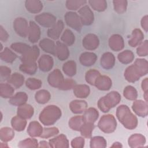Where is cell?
Wrapping results in <instances>:
<instances>
[{
    "label": "cell",
    "instance_id": "6da1fadb",
    "mask_svg": "<svg viewBox=\"0 0 148 148\" xmlns=\"http://www.w3.org/2000/svg\"><path fill=\"white\" fill-rule=\"evenodd\" d=\"M116 117L122 125L128 130H133L138 125V119L128 106L121 105L116 109Z\"/></svg>",
    "mask_w": 148,
    "mask_h": 148
},
{
    "label": "cell",
    "instance_id": "7a4b0ae2",
    "mask_svg": "<svg viewBox=\"0 0 148 148\" xmlns=\"http://www.w3.org/2000/svg\"><path fill=\"white\" fill-rule=\"evenodd\" d=\"M61 109L56 105H50L45 107L40 112L39 120L46 126L53 125L61 116Z\"/></svg>",
    "mask_w": 148,
    "mask_h": 148
},
{
    "label": "cell",
    "instance_id": "3957f363",
    "mask_svg": "<svg viewBox=\"0 0 148 148\" xmlns=\"http://www.w3.org/2000/svg\"><path fill=\"white\" fill-rule=\"evenodd\" d=\"M120 101V94L117 91H113L101 97L98 100V107L102 112L107 113L111 108L118 105Z\"/></svg>",
    "mask_w": 148,
    "mask_h": 148
},
{
    "label": "cell",
    "instance_id": "277c9868",
    "mask_svg": "<svg viewBox=\"0 0 148 148\" xmlns=\"http://www.w3.org/2000/svg\"><path fill=\"white\" fill-rule=\"evenodd\" d=\"M98 128L106 134L113 132L117 127V121L114 117L111 114L103 115L98 123Z\"/></svg>",
    "mask_w": 148,
    "mask_h": 148
},
{
    "label": "cell",
    "instance_id": "5b68a950",
    "mask_svg": "<svg viewBox=\"0 0 148 148\" xmlns=\"http://www.w3.org/2000/svg\"><path fill=\"white\" fill-rule=\"evenodd\" d=\"M64 18L65 23L68 27L74 29L79 32L81 31L83 24L81 22L80 17L77 13L72 11L68 12L65 13Z\"/></svg>",
    "mask_w": 148,
    "mask_h": 148
},
{
    "label": "cell",
    "instance_id": "8992f818",
    "mask_svg": "<svg viewBox=\"0 0 148 148\" xmlns=\"http://www.w3.org/2000/svg\"><path fill=\"white\" fill-rule=\"evenodd\" d=\"M13 27L16 33L22 38H26L28 36L29 24L24 18H16L13 24Z\"/></svg>",
    "mask_w": 148,
    "mask_h": 148
},
{
    "label": "cell",
    "instance_id": "52a82bcc",
    "mask_svg": "<svg viewBox=\"0 0 148 148\" xmlns=\"http://www.w3.org/2000/svg\"><path fill=\"white\" fill-rule=\"evenodd\" d=\"M35 20L40 25L46 28H51L57 22L56 16L49 13H42L35 16Z\"/></svg>",
    "mask_w": 148,
    "mask_h": 148
},
{
    "label": "cell",
    "instance_id": "ba28073f",
    "mask_svg": "<svg viewBox=\"0 0 148 148\" xmlns=\"http://www.w3.org/2000/svg\"><path fill=\"white\" fill-rule=\"evenodd\" d=\"M78 14L81 22L84 25H90L94 22V16L92 11L88 5H84L78 10Z\"/></svg>",
    "mask_w": 148,
    "mask_h": 148
},
{
    "label": "cell",
    "instance_id": "9c48e42d",
    "mask_svg": "<svg viewBox=\"0 0 148 148\" xmlns=\"http://www.w3.org/2000/svg\"><path fill=\"white\" fill-rule=\"evenodd\" d=\"M40 54V50L36 45L31 46V49L25 53L22 54L20 60L22 63L35 62Z\"/></svg>",
    "mask_w": 148,
    "mask_h": 148
},
{
    "label": "cell",
    "instance_id": "30bf717a",
    "mask_svg": "<svg viewBox=\"0 0 148 148\" xmlns=\"http://www.w3.org/2000/svg\"><path fill=\"white\" fill-rule=\"evenodd\" d=\"M64 80V77L59 69H54L48 75L47 82L53 87L59 88Z\"/></svg>",
    "mask_w": 148,
    "mask_h": 148
},
{
    "label": "cell",
    "instance_id": "8fae6325",
    "mask_svg": "<svg viewBox=\"0 0 148 148\" xmlns=\"http://www.w3.org/2000/svg\"><path fill=\"white\" fill-rule=\"evenodd\" d=\"M83 46L87 50H94L99 45L98 37L94 34H87L82 40Z\"/></svg>",
    "mask_w": 148,
    "mask_h": 148
},
{
    "label": "cell",
    "instance_id": "7c38bea8",
    "mask_svg": "<svg viewBox=\"0 0 148 148\" xmlns=\"http://www.w3.org/2000/svg\"><path fill=\"white\" fill-rule=\"evenodd\" d=\"M124 77L128 82L134 83L138 81L142 75L139 69L133 64L128 66L124 72Z\"/></svg>",
    "mask_w": 148,
    "mask_h": 148
},
{
    "label": "cell",
    "instance_id": "4fadbf2b",
    "mask_svg": "<svg viewBox=\"0 0 148 148\" xmlns=\"http://www.w3.org/2000/svg\"><path fill=\"white\" fill-rule=\"evenodd\" d=\"M40 35V28L38 24L34 21H30L29 23L28 33L29 41L32 43H36L39 40Z\"/></svg>",
    "mask_w": 148,
    "mask_h": 148
},
{
    "label": "cell",
    "instance_id": "5bb4252c",
    "mask_svg": "<svg viewBox=\"0 0 148 148\" xmlns=\"http://www.w3.org/2000/svg\"><path fill=\"white\" fill-rule=\"evenodd\" d=\"M132 109L136 114L140 117H146L148 114L147 102L143 100H135L132 105Z\"/></svg>",
    "mask_w": 148,
    "mask_h": 148
},
{
    "label": "cell",
    "instance_id": "9a60e30c",
    "mask_svg": "<svg viewBox=\"0 0 148 148\" xmlns=\"http://www.w3.org/2000/svg\"><path fill=\"white\" fill-rule=\"evenodd\" d=\"M38 65L40 71L43 72H49L53 67L54 60L53 57L47 54H43L38 60Z\"/></svg>",
    "mask_w": 148,
    "mask_h": 148
},
{
    "label": "cell",
    "instance_id": "2e32d148",
    "mask_svg": "<svg viewBox=\"0 0 148 148\" xmlns=\"http://www.w3.org/2000/svg\"><path fill=\"white\" fill-rule=\"evenodd\" d=\"M50 147L53 148H67L69 147V141L64 134H60L49 140Z\"/></svg>",
    "mask_w": 148,
    "mask_h": 148
},
{
    "label": "cell",
    "instance_id": "e0dca14e",
    "mask_svg": "<svg viewBox=\"0 0 148 148\" xmlns=\"http://www.w3.org/2000/svg\"><path fill=\"white\" fill-rule=\"evenodd\" d=\"M64 24L62 20H58L56 23L53 25L51 28H49L47 29V36L54 40L58 39L63 29H64Z\"/></svg>",
    "mask_w": 148,
    "mask_h": 148
},
{
    "label": "cell",
    "instance_id": "ac0fdd59",
    "mask_svg": "<svg viewBox=\"0 0 148 148\" xmlns=\"http://www.w3.org/2000/svg\"><path fill=\"white\" fill-rule=\"evenodd\" d=\"M109 46L111 50L114 51H121L124 47L123 37L119 34L112 35L109 39Z\"/></svg>",
    "mask_w": 148,
    "mask_h": 148
},
{
    "label": "cell",
    "instance_id": "d6986e66",
    "mask_svg": "<svg viewBox=\"0 0 148 148\" xmlns=\"http://www.w3.org/2000/svg\"><path fill=\"white\" fill-rule=\"evenodd\" d=\"M94 86L99 90L108 91L112 86L111 79L106 75H100L95 82Z\"/></svg>",
    "mask_w": 148,
    "mask_h": 148
},
{
    "label": "cell",
    "instance_id": "ffe728a7",
    "mask_svg": "<svg viewBox=\"0 0 148 148\" xmlns=\"http://www.w3.org/2000/svg\"><path fill=\"white\" fill-rule=\"evenodd\" d=\"M56 56L61 61L67 60L69 56V51L68 46L59 40L57 41L56 44Z\"/></svg>",
    "mask_w": 148,
    "mask_h": 148
},
{
    "label": "cell",
    "instance_id": "44dd1931",
    "mask_svg": "<svg viewBox=\"0 0 148 148\" xmlns=\"http://www.w3.org/2000/svg\"><path fill=\"white\" fill-rule=\"evenodd\" d=\"M34 113V108L29 104L25 103L19 106L17 109V115L24 119H29L32 117Z\"/></svg>",
    "mask_w": 148,
    "mask_h": 148
},
{
    "label": "cell",
    "instance_id": "7402d4cb",
    "mask_svg": "<svg viewBox=\"0 0 148 148\" xmlns=\"http://www.w3.org/2000/svg\"><path fill=\"white\" fill-rule=\"evenodd\" d=\"M100 63L103 68L105 69H110L115 64V57L112 53L106 52L102 55Z\"/></svg>",
    "mask_w": 148,
    "mask_h": 148
},
{
    "label": "cell",
    "instance_id": "603a6c76",
    "mask_svg": "<svg viewBox=\"0 0 148 148\" xmlns=\"http://www.w3.org/2000/svg\"><path fill=\"white\" fill-rule=\"evenodd\" d=\"M146 138L142 134H135L130 136L128 143L130 147H141L146 143Z\"/></svg>",
    "mask_w": 148,
    "mask_h": 148
},
{
    "label": "cell",
    "instance_id": "cb8c5ba5",
    "mask_svg": "<svg viewBox=\"0 0 148 148\" xmlns=\"http://www.w3.org/2000/svg\"><path fill=\"white\" fill-rule=\"evenodd\" d=\"M97 59V55L92 52H84L80 56L79 61L81 64L85 66L93 65Z\"/></svg>",
    "mask_w": 148,
    "mask_h": 148
},
{
    "label": "cell",
    "instance_id": "d4e9b609",
    "mask_svg": "<svg viewBox=\"0 0 148 148\" xmlns=\"http://www.w3.org/2000/svg\"><path fill=\"white\" fill-rule=\"evenodd\" d=\"M87 108V103L85 101L75 99L69 103V108L74 114H81L84 113Z\"/></svg>",
    "mask_w": 148,
    "mask_h": 148
},
{
    "label": "cell",
    "instance_id": "484cf974",
    "mask_svg": "<svg viewBox=\"0 0 148 148\" xmlns=\"http://www.w3.org/2000/svg\"><path fill=\"white\" fill-rule=\"evenodd\" d=\"M39 45L45 52L56 56V43L53 40L49 38H44L39 42Z\"/></svg>",
    "mask_w": 148,
    "mask_h": 148
},
{
    "label": "cell",
    "instance_id": "4316f807",
    "mask_svg": "<svg viewBox=\"0 0 148 148\" xmlns=\"http://www.w3.org/2000/svg\"><path fill=\"white\" fill-rule=\"evenodd\" d=\"M43 131L41 124L36 121H33L29 123L27 128V133L32 138L40 137Z\"/></svg>",
    "mask_w": 148,
    "mask_h": 148
},
{
    "label": "cell",
    "instance_id": "83f0119b",
    "mask_svg": "<svg viewBox=\"0 0 148 148\" xmlns=\"http://www.w3.org/2000/svg\"><path fill=\"white\" fill-rule=\"evenodd\" d=\"M144 39V34L143 32L139 28L134 29L132 32L131 38L128 40V45L132 47H135L139 45Z\"/></svg>",
    "mask_w": 148,
    "mask_h": 148
},
{
    "label": "cell",
    "instance_id": "f1b7e54d",
    "mask_svg": "<svg viewBox=\"0 0 148 148\" xmlns=\"http://www.w3.org/2000/svg\"><path fill=\"white\" fill-rule=\"evenodd\" d=\"M28 97L25 92L20 91L16 92L9 99V102L14 106H19L26 103Z\"/></svg>",
    "mask_w": 148,
    "mask_h": 148
},
{
    "label": "cell",
    "instance_id": "f546056e",
    "mask_svg": "<svg viewBox=\"0 0 148 148\" xmlns=\"http://www.w3.org/2000/svg\"><path fill=\"white\" fill-rule=\"evenodd\" d=\"M26 9L31 13H39L43 9V4L39 0H27L25 2Z\"/></svg>",
    "mask_w": 148,
    "mask_h": 148
},
{
    "label": "cell",
    "instance_id": "4dcf8cb0",
    "mask_svg": "<svg viewBox=\"0 0 148 148\" xmlns=\"http://www.w3.org/2000/svg\"><path fill=\"white\" fill-rule=\"evenodd\" d=\"M74 95L79 98H87L90 92V89L86 84H76L73 88Z\"/></svg>",
    "mask_w": 148,
    "mask_h": 148
},
{
    "label": "cell",
    "instance_id": "1f68e13d",
    "mask_svg": "<svg viewBox=\"0 0 148 148\" xmlns=\"http://www.w3.org/2000/svg\"><path fill=\"white\" fill-rule=\"evenodd\" d=\"M24 77L23 75L15 72L10 75L7 82L15 88H19L24 83Z\"/></svg>",
    "mask_w": 148,
    "mask_h": 148
},
{
    "label": "cell",
    "instance_id": "d6a6232c",
    "mask_svg": "<svg viewBox=\"0 0 148 148\" xmlns=\"http://www.w3.org/2000/svg\"><path fill=\"white\" fill-rule=\"evenodd\" d=\"M84 122L94 123L99 117V112L94 108L86 109L83 115Z\"/></svg>",
    "mask_w": 148,
    "mask_h": 148
},
{
    "label": "cell",
    "instance_id": "836d02e7",
    "mask_svg": "<svg viewBox=\"0 0 148 148\" xmlns=\"http://www.w3.org/2000/svg\"><path fill=\"white\" fill-rule=\"evenodd\" d=\"M14 88L9 83H1L0 84V95L3 98H10L14 94Z\"/></svg>",
    "mask_w": 148,
    "mask_h": 148
},
{
    "label": "cell",
    "instance_id": "e575fe53",
    "mask_svg": "<svg viewBox=\"0 0 148 148\" xmlns=\"http://www.w3.org/2000/svg\"><path fill=\"white\" fill-rule=\"evenodd\" d=\"M11 125L14 130L17 131H24L27 125V121L17 115L13 117L11 120Z\"/></svg>",
    "mask_w": 148,
    "mask_h": 148
},
{
    "label": "cell",
    "instance_id": "d590c367",
    "mask_svg": "<svg viewBox=\"0 0 148 148\" xmlns=\"http://www.w3.org/2000/svg\"><path fill=\"white\" fill-rule=\"evenodd\" d=\"M84 123L83 116L77 115L73 116L70 119L68 122L69 127L74 131H80L82 125Z\"/></svg>",
    "mask_w": 148,
    "mask_h": 148
},
{
    "label": "cell",
    "instance_id": "8d00e7d4",
    "mask_svg": "<svg viewBox=\"0 0 148 148\" xmlns=\"http://www.w3.org/2000/svg\"><path fill=\"white\" fill-rule=\"evenodd\" d=\"M17 56L8 47H5L4 50L0 53V58L1 60L7 63H12L17 58Z\"/></svg>",
    "mask_w": 148,
    "mask_h": 148
},
{
    "label": "cell",
    "instance_id": "74e56055",
    "mask_svg": "<svg viewBox=\"0 0 148 148\" xmlns=\"http://www.w3.org/2000/svg\"><path fill=\"white\" fill-rule=\"evenodd\" d=\"M135 56L133 52L129 50H125L120 52L117 58L119 61L123 64H128L133 61Z\"/></svg>",
    "mask_w": 148,
    "mask_h": 148
},
{
    "label": "cell",
    "instance_id": "f35d334b",
    "mask_svg": "<svg viewBox=\"0 0 148 148\" xmlns=\"http://www.w3.org/2000/svg\"><path fill=\"white\" fill-rule=\"evenodd\" d=\"M64 73L69 77H72L76 73V64L73 60H69L65 62L62 66Z\"/></svg>",
    "mask_w": 148,
    "mask_h": 148
},
{
    "label": "cell",
    "instance_id": "ab89813d",
    "mask_svg": "<svg viewBox=\"0 0 148 148\" xmlns=\"http://www.w3.org/2000/svg\"><path fill=\"white\" fill-rule=\"evenodd\" d=\"M14 136V132L9 127H2L0 130V139L2 142H8L13 139Z\"/></svg>",
    "mask_w": 148,
    "mask_h": 148
},
{
    "label": "cell",
    "instance_id": "60d3db41",
    "mask_svg": "<svg viewBox=\"0 0 148 148\" xmlns=\"http://www.w3.org/2000/svg\"><path fill=\"white\" fill-rule=\"evenodd\" d=\"M50 93L46 90H40L37 91L35 95L36 101L40 104L46 103L50 99Z\"/></svg>",
    "mask_w": 148,
    "mask_h": 148
},
{
    "label": "cell",
    "instance_id": "b9f144b4",
    "mask_svg": "<svg viewBox=\"0 0 148 148\" xmlns=\"http://www.w3.org/2000/svg\"><path fill=\"white\" fill-rule=\"evenodd\" d=\"M37 69L38 65L36 62L32 63H22L19 66V69L21 72L30 75H34L36 72Z\"/></svg>",
    "mask_w": 148,
    "mask_h": 148
},
{
    "label": "cell",
    "instance_id": "7bdbcfd3",
    "mask_svg": "<svg viewBox=\"0 0 148 148\" xmlns=\"http://www.w3.org/2000/svg\"><path fill=\"white\" fill-rule=\"evenodd\" d=\"M62 42L66 46H72L74 44L75 41V36L73 32L69 29H66L61 36Z\"/></svg>",
    "mask_w": 148,
    "mask_h": 148
},
{
    "label": "cell",
    "instance_id": "ee69618b",
    "mask_svg": "<svg viewBox=\"0 0 148 148\" xmlns=\"http://www.w3.org/2000/svg\"><path fill=\"white\" fill-rule=\"evenodd\" d=\"M88 2L92 9L97 12H103L107 8V2L105 0H90Z\"/></svg>",
    "mask_w": 148,
    "mask_h": 148
},
{
    "label": "cell",
    "instance_id": "f6af8a7d",
    "mask_svg": "<svg viewBox=\"0 0 148 148\" xmlns=\"http://www.w3.org/2000/svg\"><path fill=\"white\" fill-rule=\"evenodd\" d=\"M106 140L101 136H96L91 138L90 146L91 148H101L106 147Z\"/></svg>",
    "mask_w": 148,
    "mask_h": 148
},
{
    "label": "cell",
    "instance_id": "bcb514c9",
    "mask_svg": "<svg viewBox=\"0 0 148 148\" xmlns=\"http://www.w3.org/2000/svg\"><path fill=\"white\" fill-rule=\"evenodd\" d=\"M94 128L95 125L94 123L84 122L80 130L82 136H83L84 138H90L92 136V132Z\"/></svg>",
    "mask_w": 148,
    "mask_h": 148
},
{
    "label": "cell",
    "instance_id": "7dc6e473",
    "mask_svg": "<svg viewBox=\"0 0 148 148\" xmlns=\"http://www.w3.org/2000/svg\"><path fill=\"white\" fill-rule=\"evenodd\" d=\"M87 3L85 0H67L65 2L66 7L70 10L79 9Z\"/></svg>",
    "mask_w": 148,
    "mask_h": 148
},
{
    "label": "cell",
    "instance_id": "c3c4849f",
    "mask_svg": "<svg viewBox=\"0 0 148 148\" xmlns=\"http://www.w3.org/2000/svg\"><path fill=\"white\" fill-rule=\"evenodd\" d=\"M31 46H30L29 45L21 42L13 43L10 45V48L12 50L21 54L25 53L28 50L31 49Z\"/></svg>",
    "mask_w": 148,
    "mask_h": 148
},
{
    "label": "cell",
    "instance_id": "681fc988",
    "mask_svg": "<svg viewBox=\"0 0 148 148\" xmlns=\"http://www.w3.org/2000/svg\"><path fill=\"white\" fill-rule=\"evenodd\" d=\"M123 95L128 100L135 101L138 97V92L133 86H127L124 89Z\"/></svg>",
    "mask_w": 148,
    "mask_h": 148
},
{
    "label": "cell",
    "instance_id": "f907efd6",
    "mask_svg": "<svg viewBox=\"0 0 148 148\" xmlns=\"http://www.w3.org/2000/svg\"><path fill=\"white\" fill-rule=\"evenodd\" d=\"M101 75L100 72L94 69L88 70L85 75V79L87 83L88 84L94 86L95 82L99 76Z\"/></svg>",
    "mask_w": 148,
    "mask_h": 148
},
{
    "label": "cell",
    "instance_id": "816d5d0a",
    "mask_svg": "<svg viewBox=\"0 0 148 148\" xmlns=\"http://www.w3.org/2000/svg\"><path fill=\"white\" fill-rule=\"evenodd\" d=\"M18 147L21 148L38 147L39 143L37 139L32 137V138H26L25 139L20 141L18 144Z\"/></svg>",
    "mask_w": 148,
    "mask_h": 148
},
{
    "label": "cell",
    "instance_id": "f5cc1de1",
    "mask_svg": "<svg viewBox=\"0 0 148 148\" xmlns=\"http://www.w3.org/2000/svg\"><path fill=\"white\" fill-rule=\"evenodd\" d=\"M134 64L139 69L142 76L146 75L148 72V62L146 59L137 58Z\"/></svg>",
    "mask_w": 148,
    "mask_h": 148
},
{
    "label": "cell",
    "instance_id": "db71d44e",
    "mask_svg": "<svg viewBox=\"0 0 148 148\" xmlns=\"http://www.w3.org/2000/svg\"><path fill=\"white\" fill-rule=\"evenodd\" d=\"M114 9L119 14L124 13L127 10L128 2L125 0H114L113 1Z\"/></svg>",
    "mask_w": 148,
    "mask_h": 148
},
{
    "label": "cell",
    "instance_id": "11a10c76",
    "mask_svg": "<svg viewBox=\"0 0 148 148\" xmlns=\"http://www.w3.org/2000/svg\"><path fill=\"white\" fill-rule=\"evenodd\" d=\"M25 85L29 90H35L41 87L42 82L38 79L29 77L25 81Z\"/></svg>",
    "mask_w": 148,
    "mask_h": 148
},
{
    "label": "cell",
    "instance_id": "9f6ffc18",
    "mask_svg": "<svg viewBox=\"0 0 148 148\" xmlns=\"http://www.w3.org/2000/svg\"><path fill=\"white\" fill-rule=\"evenodd\" d=\"M59 133V130L58 128L53 127L50 128H43V132L40 135L42 138H49L54 135H57Z\"/></svg>",
    "mask_w": 148,
    "mask_h": 148
},
{
    "label": "cell",
    "instance_id": "6f0895ef",
    "mask_svg": "<svg viewBox=\"0 0 148 148\" xmlns=\"http://www.w3.org/2000/svg\"><path fill=\"white\" fill-rule=\"evenodd\" d=\"M136 53L139 56L145 57L148 54V42L147 40L142 42L138 46L136 49Z\"/></svg>",
    "mask_w": 148,
    "mask_h": 148
},
{
    "label": "cell",
    "instance_id": "680465c9",
    "mask_svg": "<svg viewBox=\"0 0 148 148\" xmlns=\"http://www.w3.org/2000/svg\"><path fill=\"white\" fill-rule=\"evenodd\" d=\"M76 84L75 80L71 79H64V82L58 88L61 90H69L73 88Z\"/></svg>",
    "mask_w": 148,
    "mask_h": 148
},
{
    "label": "cell",
    "instance_id": "91938a15",
    "mask_svg": "<svg viewBox=\"0 0 148 148\" xmlns=\"http://www.w3.org/2000/svg\"><path fill=\"white\" fill-rule=\"evenodd\" d=\"M0 75L1 81L8 80L11 75V69L6 66H0Z\"/></svg>",
    "mask_w": 148,
    "mask_h": 148
},
{
    "label": "cell",
    "instance_id": "94428289",
    "mask_svg": "<svg viewBox=\"0 0 148 148\" xmlns=\"http://www.w3.org/2000/svg\"><path fill=\"white\" fill-rule=\"evenodd\" d=\"M85 143V140L84 137H76L72 140L71 146L73 148H82L84 147Z\"/></svg>",
    "mask_w": 148,
    "mask_h": 148
},
{
    "label": "cell",
    "instance_id": "6125c7cd",
    "mask_svg": "<svg viewBox=\"0 0 148 148\" xmlns=\"http://www.w3.org/2000/svg\"><path fill=\"white\" fill-rule=\"evenodd\" d=\"M9 38V34L2 25H0V40L5 42Z\"/></svg>",
    "mask_w": 148,
    "mask_h": 148
},
{
    "label": "cell",
    "instance_id": "be15d7a7",
    "mask_svg": "<svg viewBox=\"0 0 148 148\" xmlns=\"http://www.w3.org/2000/svg\"><path fill=\"white\" fill-rule=\"evenodd\" d=\"M141 26L142 28L146 31H148V17L147 15H145L143 16L141 20Z\"/></svg>",
    "mask_w": 148,
    "mask_h": 148
},
{
    "label": "cell",
    "instance_id": "e7e4bbea",
    "mask_svg": "<svg viewBox=\"0 0 148 148\" xmlns=\"http://www.w3.org/2000/svg\"><path fill=\"white\" fill-rule=\"evenodd\" d=\"M142 88L145 92H147V87H148V79L147 77H146L145 79H143L142 82Z\"/></svg>",
    "mask_w": 148,
    "mask_h": 148
},
{
    "label": "cell",
    "instance_id": "03108f58",
    "mask_svg": "<svg viewBox=\"0 0 148 148\" xmlns=\"http://www.w3.org/2000/svg\"><path fill=\"white\" fill-rule=\"evenodd\" d=\"M39 147H49V144L45 140H42L39 143Z\"/></svg>",
    "mask_w": 148,
    "mask_h": 148
},
{
    "label": "cell",
    "instance_id": "003e7915",
    "mask_svg": "<svg viewBox=\"0 0 148 148\" xmlns=\"http://www.w3.org/2000/svg\"><path fill=\"white\" fill-rule=\"evenodd\" d=\"M111 147H122L123 146L121 144V143L118 142H116L113 143V145Z\"/></svg>",
    "mask_w": 148,
    "mask_h": 148
}]
</instances>
